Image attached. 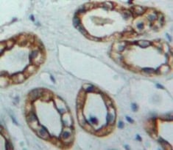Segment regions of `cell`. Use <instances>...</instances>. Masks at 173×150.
I'll use <instances>...</instances> for the list:
<instances>
[{"instance_id":"obj_4","label":"cell","mask_w":173,"mask_h":150,"mask_svg":"<svg viewBox=\"0 0 173 150\" xmlns=\"http://www.w3.org/2000/svg\"><path fill=\"white\" fill-rule=\"evenodd\" d=\"M43 91H44V89L43 88H38L32 89L28 94V100L33 103L36 100L41 99V97L43 95Z\"/></svg>"},{"instance_id":"obj_45","label":"cell","mask_w":173,"mask_h":150,"mask_svg":"<svg viewBox=\"0 0 173 150\" xmlns=\"http://www.w3.org/2000/svg\"><path fill=\"white\" fill-rule=\"evenodd\" d=\"M50 79H51V81L53 82V83H55V78H54V76H50Z\"/></svg>"},{"instance_id":"obj_27","label":"cell","mask_w":173,"mask_h":150,"mask_svg":"<svg viewBox=\"0 0 173 150\" xmlns=\"http://www.w3.org/2000/svg\"><path fill=\"white\" fill-rule=\"evenodd\" d=\"M32 108H33V106H32V102L31 101H28L26 103V105H25V111H26V114H28L29 113H30V112L33 111H32Z\"/></svg>"},{"instance_id":"obj_46","label":"cell","mask_w":173,"mask_h":150,"mask_svg":"<svg viewBox=\"0 0 173 150\" xmlns=\"http://www.w3.org/2000/svg\"><path fill=\"white\" fill-rule=\"evenodd\" d=\"M30 20H31L32 21H35V18H34V16H32V15H31V16H30Z\"/></svg>"},{"instance_id":"obj_8","label":"cell","mask_w":173,"mask_h":150,"mask_svg":"<svg viewBox=\"0 0 173 150\" xmlns=\"http://www.w3.org/2000/svg\"><path fill=\"white\" fill-rule=\"evenodd\" d=\"M10 78L13 82V84H16L23 83L27 79V78L23 72H18V73H14L12 76H10Z\"/></svg>"},{"instance_id":"obj_24","label":"cell","mask_w":173,"mask_h":150,"mask_svg":"<svg viewBox=\"0 0 173 150\" xmlns=\"http://www.w3.org/2000/svg\"><path fill=\"white\" fill-rule=\"evenodd\" d=\"M158 12L157 11H152V12H150L149 15L147 16V19L149 20L150 22H153L154 21L158 18Z\"/></svg>"},{"instance_id":"obj_10","label":"cell","mask_w":173,"mask_h":150,"mask_svg":"<svg viewBox=\"0 0 173 150\" xmlns=\"http://www.w3.org/2000/svg\"><path fill=\"white\" fill-rule=\"evenodd\" d=\"M77 121H78L80 126H81L82 127L88 122L83 114V108H77Z\"/></svg>"},{"instance_id":"obj_13","label":"cell","mask_w":173,"mask_h":150,"mask_svg":"<svg viewBox=\"0 0 173 150\" xmlns=\"http://www.w3.org/2000/svg\"><path fill=\"white\" fill-rule=\"evenodd\" d=\"M170 70V67L167 65H162L157 70H155V74L157 75H161V74H166L169 73Z\"/></svg>"},{"instance_id":"obj_35","label":"cell","mask_w":173,"mask_h":150,"mask_svg":"<svg viewBox=\"0 0 173 150\" xmlns=\"http://www.w3.org/2000/svg\"><path fill=\"white\" fill-rule=\"evenodd\" d=\"M87 38L89 39L90 40H92V41H96V42H98V41H102V38H97V37H94V36H91V35L89 34L86 37Z\"/></svg>"},{"instance_id":"obj_12","label":"cell","mask_w":173,"mask_h":150,"mask_svg":"<svg viewBox=\"0 0 173 150\" xmlns=\"http://www.w3.org/2000/svg\"><path fill=\"white\" fill-rule=\"evenodd\" d=\"M45 61V56H44V53L43 52H41V53L39 54V55L35 59H33L32 62H30V64H32V65H35L36 66H38L41 65V64H43V62Z\"/></svg>"},{"instance_id":"obj_33","label":"cell","mask_w":173,"mask_h":150,"mask_svg":"<svg viewBox=\"0 0 173 150\" xmlns=\"http://www.w3.org/2000/svg\"><path fill=\"white\" fill-rule=\"evenodd\" d=\"M7 48V42L6 41H2L1 42V56H2Z\"/></svg>"},{"instance_id":"obj_40","label":"cell","mask_w":173,"mask_h":150,"mask_svg":"<svg viewBox=\"0 0 173 150\" xmlns=\"http://www.w3.org/2000/svg\"><path fill=\"white\" fill-rule=\"evenodd\" d=\"M126 120L128 122H130V123L133 124L134 123V120L132 118H130V116H126Z\"/></svg>"},{"instance_id":"obj_36","label":"cell","mask_w":173,"mask_h":150,"mask_svg":"<svg viewBox=\"0 0 173 150\" xmlns=\"http://www.w3.org/2000/svg\"><path fill=\"white\" fill-rule=\"evenodd\" d=\"M29 40L28 39H25V40H20L19 42V45L21 47H24V46H27V45L29 44Z\"/></svg>"},{"instance_id":"obj_2","label":"cell","mask_w":173,"mask_h":150,"mask_svg":"<svg viewBox=\"0 0 173 150\" xmlns=\"http://www.w3.org/2000/svg\"><path fill=\"white\" fill-rule=\"evenodd\" d=\"M26 119H27V122L28 125L30 126V127L32 130H34L35 132L41 127L38 119L36 113L34 111H32L30 113H29L28 114H27Z\"/></svg>"},{"instance_id":"obj_47","label":"cell","mask_w":173,"mask_h":150,"mask_svg":"<svg viewBox=\"0 0 173 150\" xmlns=\"http://www.w3.org/2000/svg\"><path fill=\"white\" fill-rule=\"evenodd\" d=\"M166 38H168V40H169V41H172V39H171V37L169 36L168 34H166Z\"/></svg>"},{"instance_id":"obj_32","label":"cell","mask_w":173,"mask_h":150,"mask_svg":"<svg viewBox=\"0 0 173 150\" xmlns=\"http://www.w3.org/2000/svg\"><path fill=\"white\" fill-rule=\"evenodd\" d=\"M5 149L7 150H13L14 147L13 146L12 143L9 141V139H7L5 141Z\"/></svg>"},{"instance_id":"obj_31","label":"cell","mask_w":173,"mask_h":150,"mask_svg":"<svg viewBox=\"0 0 173 150\" xmlns=\"http://www.w3.org/2000/svg\"><path fill=\"white\" fill-rule=\"evenodd\" d=\"M123 12V18L125 20H127L130 18V17H133L132 16V13L130 12V10H126L125 9L124 11L122 12Z\"/></svg>"},{"instance_id":"obj_23","label":"cell","mask_w":173,"mask_h":150,"mask_svg":"<svg viewBox=\"0 0 173 150\" xmlns=\"http://www.w3.org/2000/svg\"><path fill=\"white\" fill-rule=\"evenodd\" d=\"M159 119H161V121H166V122H172V114H169V113L166 114L164 115H161L159 116Z\"/></svg>"},{"instance_id":"obj_29","label":"cell","mask_w":173,"mask_h":150,"mask_svg":"<svg viewBox=\"0 0 173 150\" xmlns=\"http://www.w3.org/2000/svg\"><path fill=\"white\" fill-rule=\"evenodd\" d=\"M73 25H74V27L75 28H77V27H78L80 24H81V21H80V18H79V16L77 15H75V17H74V18H73Z\"/></svg>"},{"instance_id":"obj_21","label":"cell","mask_w":173,"mask_h":150,"mask_svg":"<svg viewBox=\"0 0 173 150\" xmlns=\"http://www.w3.org/2000/svg\"><path fill=\"white\" fill-rule=\"evenodd\" d=\"M85 89V91L88 92H101L99 91V89L98 88H97L96 86H93V85H88V87L86 89Z\"/></svg>"},{"instance_id":"obj_37","label":"cell","mask_w":173,"mask_h":150,"mask_svg":"<svg viewBox=\"0 0 173 150\" xmlns=\"http://www.w3.org/2000/svg\"><path fill=\"white\" fill-rule=\"evenodd\" d=\"M90 121L92 123L94 124H96V125L98 124V120H97V119L96 117H91Z\"/></svg>"},{"instance_id":"obj_26","label":"cell","mask_w":173,"mask_h":150,"mask_svg":"<svg viewBox=\"0 0 173 150\" xmlns=\"http://www.w3.org/2000/svg\"><path fill=\"white\" fill-rule=\"evenodd\" d=\"M76 29H77V30H78V31L80 32L81 34H82V35H84V36H85L86 38L88 35H89V33H88V31H87L86 29H85V27H83V24H82V23H81V24H80V25H79L78 27H77Z\"/></svg>"},{"instance_id":"obj_43","label":"cell","mask_w":173,"mask_h":150,"mask_svg":"<svg viewBox=\"0 0 173 150\" xmlns=\"http://www.w3.org/2000/svg\"><path fill=\"white\" fill-rule=\"evenodd\" d=\"M156 86H157L158 89H164V87L162 86V85L159 84H156Z\"/></svg>"},{"instance_id":"obj_38","label":"cell","mask_w":173,"mask_h":150,"mask_svg":"<svg viewBox=\"0 0 173 150\" xmlns=\"http://www.w3.org/2000/svg\"><path fill=\"white\" fill-rule=\"evenodd\" d=\"M136 27H137L138 29H143L144 27V23H143V22H141V23H138L137 25H136Z\"/></svg>"},{"instance_id":"obj_39","label":"cell","mask_w":173,"mask_h":150,"mask_svg":"<svg viewBox=\"0 0 173 150\" xmlns=\"http://www.w3.org/2000/svg\"><path fill=\"white\" fill-rule=\"evenodd\" d=\"M131 108H132V110H133V111H137L138 109V105L136 103L132 104Z\"/></svg>"},{"instance_id":"obj_18","label":"cell","mask_w":173,"mask_h":150,"mask_svg":"<svg viewBox=\"0 0 173 150\" xmlns=\"http://www.w3.org/2000/svg\"><path fill=\"white\" fill-rule=\"evenodd\" d=\"M153 45V42H150L149 40H137V46H138L141 47L142 48H145L147 47Z\"/></svg>"},{"instance_id":"obj_28","label":"cell","mask_w":173,"mask_h":150,"mask_svg":"<svg viewBox=\"0 0 173 150\" xmlns=\"http://www.w3.org/2000/svg\"><path fill=\"white\" fill-rule=\"evenodd\" d=\"M6 42H7V48H6V50L9 51L14 46V45L16 44V41L12 38L10 39V40H8V41H6Z\"/></svg>"},{"instance_id":"obj_17","label":"cell","mask_w":173,"mask_h":150,"mask_svg":"<svg viewBox=\"0 0 173 150\" xmlns=\"http://www.w3.org/2000/svg\"><path fill=\"white\" fill-rule=\"evenodd\" d=\"M94 134L97 135V136H99V137H102L104 135H108V130H107L106 125H104L102 126L100 129H99L95 131Z\"/></svg>"},{"instance_id":"obj_6","label":"cell","mask_w":173,"mask_h":150,"mask_svg":"<svg viewBox=\"0 0 173 150\" xmlns=\"http://www.w3.org/2000/svg\"><path fill=\"white\" fill-rule=\"evenodd\" d=\"M147 8L145 7H142L140 5H133L132 8L129 9L130 12L132 13L133 18H136L138 16H142L143 14H144L147 11Z\"/></svg>"},{"instance_id":"obj_30","label":"cell","mask_w":173,"mask_h":150,"mask_svg":"<svg viewBox=\"0 0 173 150\" xmlns=\"http://www.w3.org/2000/svg\"><path fill=\"white\" fill-rule=\"evenodd\" d=\"M83 8L86 11L90 10H92L93 8H95L94 4L93 2H88V3H86V4H85L83 5Z\"/></svg>"},{"instance_id":"obj_9","label":"cell","mask_w":173,"mask_h":150,"mask_svg":"<svg viewBox=\"0 0 173 150\" xmlns=\"http://www.w3.org/2000/svg\"><path fill=\"white\" fill-rule=\"evenodd\" d=\"M38 66L35 65H32V64H30V65H27L25 67V69L24 70L23 73H24V74L25 75L26 78H27L30 77V76L33 75L34 73H36V72H37V70H38Z\"/></svg>"},{"instance_id":"obj_11","label":"cell","mask_w":173,"mask_h":150,"mask_svg":"<svg viewBox=\"0 0 173 150\" xmlns=\"http://www.w3.org/2000/svg\"><path fill=\"white\" fill-rule=\"evenodd\" d=\"M62 122L65 127H73V119L69 113H65L62 116Z\"/></svg>"},{"instance_id":"obj_19","label":"cell","mask_w":173,"mask_h":150,"mask_svg":"<svg viewBox=\"0 0 173 150\" xmlns=\"http://www.w3.org/2000/svg\"><path fill=\"white\" fill-rule=\"evenodd\" d=\"M158 143L162 146V147L164 148V149L167 150L172 149V146L169 144V143L167 142L166 141H165L164 139H162V138H159L158 140Z\"/></svg>"},{"instance_id":"obj_25","label":"cell","mask_w":173,"mask_h":150,"mask_svg":"<svg viewBox=\"0 0 173 150\" xmlns=\"http://www.w3.org/2000/svg\"><path fill=\"white\" fill-rule=\"evenodd\" d=\"M141 71L143 74H144L146 76H149V75L155 73V69L152 68V67H144V68H142Z\"/></svg>"},{"instance_id":"obj_14","label":"cell","mask_w":173,"mask_h":150,"mask_svg":"<svg viewBox=\"0 0 173 150\" xmlns=\"http://www.w3.org/2000/svg\"><path fill=\"white\" fill-rule=\"evenodd\" d=\"M52 97H53V94L52 92H51L50 91H49L47 89H44L43 91V95L41 97V99L43 100V101H45V102H49L52 100Z\"/></svg>"},{"instance_id":"obj_44","label":"cell","mask_w":173,"mask_h":150,"mask_svg":"<svg viewBox=\"0 0 173 150\" xmlns=\"http://www.w3.org/2000/svg\"><path fill=\"white\" fill-rule=\"evenodd\" d=\"M136 140L137 141H142V137L139 135H136Z\"/></svg>"},{"instance_id":"obj_49","label":"cell","mask_w":173,"mask_h":150,"mask_svg":"<svg viewBox=\"0 0 173 150\" xmlns=\"http://www.w3.org/2000/svg\"><path fill=\"white\" fill-rule=\"evenodd\" d=\"M127 3H128V4H132L133 2H132L131 1H128V2H127Z\"/></svg>"},{"instance_id":"obj_7","label":"cell","mask_w":173,"mask_h":150,"mask_svg":"<svg viewBox=\"0 0 173 150\" xmlns=\"http://www.w3.org/2000/svg\"><path fill=\"white\" fill-rule=\"evenodd\" d=\"M36 133L38 135V136L40 137L41 139L46 140V141H49L51 139V135L49 133V132L47 130V128L41 125V127L36 131Z\"/></svg>"},{"instance_id":"obj_1","label":"cell","mask_w":173,"mask_h":150,"mask_svg":"<svg viewBox=\"0 0 173 150\" xmlns=\"http://www.w3.org/2000/svg\"><path fill=\"white\" fill-rule=\"evenodd\" d=\"M59 139L64 146L70 147L74 142V127H65L60 135Z\"/></svg>"},{"instance_id":"obj_5","label":"cell","mask_w":173,"mask_h":150,"mask_svg":"<svg viewBox=\"0 0 173 150\" xmlns=\"http://www.w3.org/2000/svg\"><path fill=\"white\" fill-rule=\"evenodd\" d=\"M87 93L85 91V89H82L79 92V94L77 99H76V103H77V108H83L85 103H86V100L87 98Z\"/></svg>"},{"instance_id":"obj_42","label":"cell","mask_w":173,"mask_h":150,"mask_svg":"<svg viewBox=\"0 0 173 150\" xmlns=\"http://www.w3.org/2000/svg\"><path fill=\"white\" fill-rule=\"evenodd\" d=\"M10 117H11V119H12L13 122V123L15 124H16V125H19V123L17 122V121H16V119H15L14 116H10Z\"/></svg>"},{"instance_id":"obj_22","label":"cell","mask_w":173,"mask_h":150,"mask_svg":"<svg viewBox=\"0 0 173 150\" xmlns=\"http://www.w3.org/2000/svg\"><path fill=\"white\" fill-rule=\"evenodd\" d=\"M41 53V51L39 50H33L30 52V54L29 55V59H30V62H32L33 59H35Z\"/></svg>"},{"instance_id":"obj_3","label":"cell","mask_w":173,"mask_h":150,"mask_svg":"<svg viewBox=\"0 0 173 150\" xmlns=\"http://www.w3.org/2000/svg\"><path fill=\"white\" fill-rule=\"evenodd\" d=\"M108 109V114L106 116V121L108 124L110 125H114L115 124L116 118V108L113 105H111L110 106L107 107Z\"/></svg>"},{"instance_id":"obj_48","label":"cell","mask_w":173,"mask_h":150,"mask_svg":"<svg viewBox=\"0 0 173 150\" xmlns=\"http://www.w3.org/2000/svg\"><path fill=\"white\" fill-rule=\"evenodd\" d=\"M125 147L126 149H130V148H129V146H127V145H125Z\"/></svg>"},{"instance_id":"obj_15","label":"cell","mask_w":173,"mask_h":150,"mask_svg":"<svg viewBox=\"0 0 173 150\" xmlns=\"http://www.w3.org/2000/svg\"><path fill=\"white\" fill-rule=\"evenodd\" d=\"M98 6L105 9V10H114L116 5H114V2H105L98 4Z\"/></svg>"},{"instance_id":"obj_34","label":"cell","mask_w":173,"mask_h":150,"mask_svg":"<svg viewBox=\"0 0 173 150\" xmlns=\"http://www.w3.org/2000/svg\"><path fill=\"white\" fill-rule=\"evenodd\" d=\"M158 20L161 25L164 24V16L161 12H158Z\"/></svg>"},{"instance_id":"obj_20","label":"cell","mask_w":173,"mask_h":150,"mask_svg":"<svg viewBox=\"0 0 173 150\" xmlns=\"http://www.w3.org/2000/svg\"><path fill=\"white\" fill-rule=\"evenodd\" d=\"M83 128L85 130H86L88 133H91V134H94L95 131H96L94 129V127H92V125H91L88 122H87L86 123L84 124V126L83 127Z\"/></svg>"},{"instance_id":"obj_16","label":"cell","mask_w":173,"mask_h":150,"mask_svg":"<svg viewBox=\"0 0 173 150\" xmlns=\"http://www.w3.org/2000/svg\"><path fill=\"white\" fill-rule=\"evenodd\" d=\"M122 36H125V37H128V38H133L134 36H136L137 33L134 31V29H133L131 27H128L127 29L122 32Z\"/></svg>"},{"instance_id":"obj_41","label":"cell","mask_w":173,"mask_h":150,"mask_svg":"<svg viewBox=\"0 0 173 150\" xmlns=\"http://www.w3.org/2000/svg\"><path fill=\"white\" fill-rule=\"evenodd\" d=\"M124 126H125V124H124V122H119L118 123V127L119 128H120V129H122L123 127H124Z\"/></svg>"}]
</instances>
